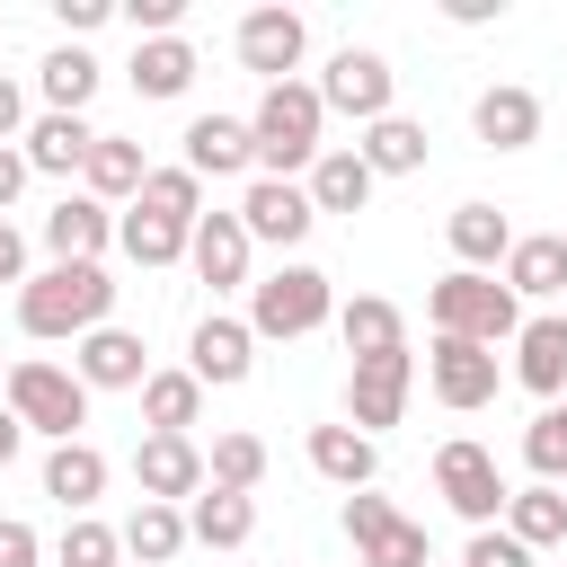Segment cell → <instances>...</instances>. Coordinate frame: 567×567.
I'll return each mask as SVG.
<instances>
[{"instance_id": "obj_1", "label": "cell", "mask_w": 567, "mask_h": 567, "mask_svg": "<svg viewBox=\"0 0 567 567\" xmlns=\"http://www.w3.org/2000/svg\"><path fill=\"white\" fill-rule=\"evenodd\" d=\"M328 133V106H319V80H275L266 97H257V115H248V142H257V177H310L319 168V142Z\"/></svg>"}, {"instance_id": "obj_2", "label": "cell", "mask_w": 567, "mask_h": 567, "mask_svg": "<svg viewBox=\"0 0 567 567\" xmlns=\"http://www.w3.org/2000/svg\"><path fill=\"white\" fill-rule=\"evenodd\" d=\"M115 319V284H106V266H44V275H27L18 284V328L27 337H44V346H80L89 328H106Z\"/></svg>"}, {"instance_id": "obj_3", "label": "cell", "mask_w": 567, "mask_h": 567, "mask_svg": "<svg viewBox=\"0 0 567 567\" xmlns=\"http://www.w3.org/2000/svg\"><path fill=\"white\" fill-rule=\"evenodd\" d=\"M425 319H434V337H470V346H514L523 337V301L505 292V275H470V266H452L425 292Z\"/></svg>"}, {"instance_id": "obj_4", "label": "cell", "mask_w": 567, "mask_h": 567, "mask_svg": "<svg viewBox=\"0 0 567 567\" xmlns=\"http://www.w3.org/2000/svg\"><path fill=\"white\" fill-rule=\"evenodd\" d=\"M9 408H18V425L27 434H44V443H80V425H89V381L71 372V363H44V354H18L9 363V390H0Z\"/></svg>"}, {"instance_id": "obj_5", "label": "cell", "mask_w": 567, "mask_h": 567, "mask_svg": "<svg viewBox=\"0 0 567 567\" xmlns=\"http://www.w3.org/2000/svg\"><path fill=\"white\" fill-rule=\"evenodd\" d=\"M337 319V284L319 275V266H301V257H284L266 284H248V328L257 337H310V328H328Z\"/></svg>"}, {"instance_id": "obj_6", "label": "cell", "mask_w": 567, "mask_h": 567, "mask_svg": "<svg viewBox=\"0 0 567 567\" xmlns=\"http://www.w3.org/2000/svg\"><path fill=\"white\" fill-rule=\"evenodd\" d=\"M434 496L470 523V532H487V523H505V478H496V452L487 443H470V434H452L443 452H434Z\"/></svg>"}, {"instance_id": "obj_7", "label": "cell", "mask_w": 567, "mask_h": 567, "mask_svg": "<svg viewBox=\"0 0 567 567\" xmlns=\"http://www.w3.org/2000/svg\"><path fill=\"white\" fill-rule=\"evenodd\" d=\"M346 540H354V567H434L425 523H408V514H399L390 496H372V487L346 496Z\"/></svg>"}, {"instance_id": "obj_8", "label": "cell", "mask_w": 567, "mask_h": 567, "mask_svg": "<svg viewBox=\"0 0 567 567\" xmlns=\"http://www.w3.org/2000/svg\"><path fill=\"white\" fill-rule=\"evenodd\" d=\"M408 390H416V354H408V346H399V354H363V363L346 372V425L381 443V434L408 416Z\"/></svg>"}, {"instance_id": "obj_9", "label": "cell", "mask_w": 567, "mask_h": 567, "mask_svg": "<svg viewBox=\"0 0 567 567\" xmlns=\"http://www.w3.org/2000/svg\"><path fill=\"white\" fill-rule=\"evenodd\" d=\"M390 97H399V71H390V62L372 53V44H346V53H337V62L319 71V106H328V115L381 124V115H399Z\"/></svg>"}, {"instance_id": "obj_10", "label": "cell", "mask_w": 567, "mask_h": 567, "mask_svg": "<svg viewBox=\"0 0 567 567\" xmlns=\"http://www.w3.org/2000/svg\"><path fill=\"white\" fill-rule=\"evenodd\" d=\"M496 381H505L496 346H470V337H434V346H425V390H434L452 416L487 408V399H496Z\"/></svg>"}, {"instance_id": "obj_11", "label": "cell", "mask_w": 567, "mask_h": 567, "mask_svg": "<svg viewBox=\"0 0 567 567\" xmlns=\"http://www.w3.org/2000/svg\"><path fill=\"white\" fill-rule=\"evenodd\" d=\"M186 372H195L204 390H239V381L257 372V328L230 319V310H204L195 337H186Z\"/></svg>"}, {"instance_id": "obj_12", "label": "cell", "mask_w": 567, "mask_h": 567, "mask_svg": "<svg viewBox=\"0 0 567 567\" xmlns=\"http://www.w3.org/2000/svg\"><path fill=\"white\" fill-rule=\"evenodd\" d=\"M230 213H239V221H248V239H266V248H301V239H310V221H319L310 186H292V177H248V195H239Z\"/></svg>"}, {"instance_id": "obj_13", "label": "cell", "mask_w": 567, "mask_h": 567, "mask_svg": "<svg viewBox=\"0 0 567 567\" xmlns=\"http://www.w3.org/2000/svg\"><path fill=\"white\" fill-rule=\"evenodd\" d=\"M133 487H142L151 505H195V496H204V452H195V434H142V443H133Z\"/></svg>"}, {"instance_id": "obj_14", "label": "cell", "mask_w": 567, "mask_h": 567, "mask_svg": "<svg viewBox=\"0 0 567 567\" xmlns=\"http://www.w3.org/2000/svg\"><path fill=\"white\" fill-rule=\"evenodd\" d=\"M301 53H310V27H301V9H248L239 18V62L275 89V80H292L301 71Z\"/></svg>"}, {"instance_id": "obj_15", "label": "cell", "mask_w": 567, "mask_h": 567, "mask_svg": "<svg viewBox=\"0 0 567 567\" xmlns=\"http://www.w3.org/2000/svg\"><path fill=\"white\" fill-rule=\"evenodd\" d=\"M470 133H478L487 151H532V142H540V97H532L523 80H496V89L470 97Z\"/></svg>"}, {"instance_id": "obj_16", "label": "cell", "mask_w": 567, "mask_h": 567, "mask_svg": "<svg viewBox=\"0 0 567 567\" xmlns=\"http://www.w3.org/2000/svg\"><path fill=\"white\" fill-rule=\"evenodd\" d=\"M248 248H257V239H248L239 213H204L195 239H186V266H195L213 292H248Z\"/></svg>"}, {"instance_id": "obj_17", "label": "cell", "mask_w": 567, "mask_h": 567, "mask_svg": "<svg viewBox=\"0 0 567 567\" xmlns=\"http://www.w3.org/2000/svg\"><path fill=\"white\" fill-rule=\"evenodd\" d=\"M71 372H80L89 390H142V381H151V354H142L133 328L106 319V328H89V337L71 346Z\"/></svg>"}, {"instance_id": "obj_18", "label": "cell", "mask_w": 567, "mask_h": 567, "mask_svg": "<svg viewBox=\"0 0 567 567\" xmlns=\"http://www.w3.org/2000/svg\"><path fill=\"white\" fill-rule=\"evenodd\" d=\"M514 381L532 390V399H567V310H540V319H523V337H514Z\"/></svg>"}, {"instance_id": "obj_19", "label": "cell", "mask_w": 567, "mask_h": 567, "mask_svg": "<svg viewBox=\"0 0 567 567\" xmlns=\"http://www.w3.org/2000/svg\"><path fill=\"white\" fill-rule=\"evenodd\" d=\"M106 239H115V213H106L97 195H62V204L44 213V248H53V266H97Z\"/></svg>"}, {"instance_id": "obj_20", "label": "cell", "mask_w": 567, "mask_h": 567, "mask_svg": "<svg viewBox=\"0 0 567 567\" xmlns=\"http://www.w3.org/2000/svg\"><path fill=\"white\" fill-rule=\"evenodd\" d=\"M18 151H27V168H35V177H80V168H89V151H97V124H89V115H35Z\"/></svg>"}, {"instance_id": "obj_21", "label": "cell", "mask_w": 567, "mask_h": 567, "mask_svg": "<svg viewBox=\"0 0 567 567\" xmlns=\"http://www.w3.org/2000/svg\"><path fill=\"white\" fill-rule=\"evenodd\" d=\"M186 168H195V177H248V168H257L248 115H195V124H186Z\"/></svg>"}, {"instance_id": "obj_22", "label": "cell", "mask_w": 567, "mask_h": 567, "mask_svg": "<svg viewBox=\"0 0 567 567\" xmlns=\"http://www.w3.org/2000/svg\"><path fill=\"white\" fill-rule=\"evenodd\" d=\"M44 496L62 505V514H97V496H106V452L80 434V443H53L44 452Z\"/></svg>"}, {"instance_id": "obj_23", "label": "cell", "mask_w": 567, "mask_h": 567, "mask_svg": "<svg viewBox=\"0 0 567 567\" xmlns=\"http://www.w3.org/2000/svg\"><path fill=\"white\" fill-rule=\"evenodd\" d=\"M496 275H505L514 301H558V292H567V230H532V239H514V257H505Z\"/></svg>"}, {"instance_id": "obj_24", "label": "cell", "mask_w": 567, "mask_h": 567, "mask_svg": "<svg viewBox=\"0 0 567 567\" xmlns=\"http://www.w3.org/2000/svg\"><path fill=\"white\" fill-rule=\"evenodd\" d=\"M443 239H452V257H461L470 275H496V266L514 257V221H505L496 204H452Z\"/></svg>"}, {"instance_id": "obj_25", "label": "cell", "mask_w": 567, "mask_h": 567, "mask_svg": "<svg viewBox=\"0 0 567 567\" xmlns=\"http://www.w3.org/2000/svg\"><path fill=\"white\" fill-rule=\"evenodd\" d=\"M310 470L328 478V487H372L381 478V443L372 434H354V425H310Z\"/></svg>"}, {"instance_id": "obj_26", "label": "cell", "mask_w": 567, "mask_h": 567, "mask_svg": "<svg viewBox=\"0 0 567 567\" xmlns=\"http://www.w3.org/2000/svg\"><path fill=\"white\" fill-rule=\"evenodd\" d=\"M142 177H151L142 142H124V133H97V151H89V168H80V195H97V204L115 213V204H133V195H142Z\"/></svg>"}, {"instance_id": "obj_27", "label": "cell", "mask_w": 567, "mask_h": 567, "mask_svg": "<svg viewBox=\"0 0 567 567\" xmlns=\"http://www.w3.org/2000/svg\"><path fill=\"white\" fill-rule=\"evenodd\" d=\"M301 186H310V204H319V213H363L381 177L363 168V151H354V142H328V151H319V168H310Z\"/></svg>"}, {"instance_id": "obj_28", "label": "cell", "mask_w": 567, "mask_h": 567, "mask_svg": "<svg viewBox=\"0 0 567 567\" xmlns=\"http://www.w3.org/2000/svg\"><path fill=\"white\" fill-rule=\"evenodd\" d=\"M337 337H346V354L363 363V354H399V346H408V319H399V301L354 292V301H337Z\"/></svg>"}, {"instance_id": "obj_29", "label": "cell", "mask_w": 567, "mask_h": 567, "mask_svg": "<svg viewBox=\"0 0 567 567\" xmlns=\"http://www.w3.org/2000/svg\"><path fill=\"white\" fill-rule=\"evenodd\" d=\"M115 532H124V558H133V567H168V558L195 540V532H186V505H151V496H142Z\"/></svg>"}, {"instance_id": "obj_30", "label": "cell", "mask_w": 567, "mask_h": 567, "mask_svg": "<svg viewBox=\"0 0 567 567\" xmlns=\"http://www.w3.org/2000/svg\"><path fill=\"white\" fill-rule=\"evenodd\" d=\"M142 425L151 434H195L204 425V381L177 363V372H151L142 381Z\"/></svg>"}, {"instance_id": "obj_31", "label": "cell", "mask_w": 567, "mask_h": 567, "mask_svg": "<svg viewBox=\"0 0 567 567\" xmlns=\"http://www.w3.org/2000/svg\"><path fill=\"white\" fill-rule=\"evenodd\" d=\"M505 532H514L532 558H540V549H558V540H567V487H540V478H532V487H514V496H505Z\"/></svg>"}, {"instance_id": "obj_32", "label": "cell", "mask_w": 567, "mask_h": 567, "mask_svg": "<svg viewBox=\"0 0 567 567\" xmlns=\"http://www.w3.org/2000/svg\"><path fill=\"white\" fill-rule=\"evenodd\" d=\"M133 89H142V97H186V89H195V44H186V35L133 44Z\"/></svg>"}, {"instance_id": "obj_33", "label": "cell", "mask_w": 567, "mask_h": 567, "mask_svg": "<svg viewBox=\"0 0 567 567\" xmlns=\"http://www.w3.org/2000/svg\"><path fill=\"white\" fill-rule=\"evenodd\" d=\"M363 168L372 177H416L425 168V124H408V115H381V124H363Z\"/></svg>"}, {"instance_id": "obj_34", "label": "cell", "mask_w": 567, "mask_h": 567, "mask_svg": "<svg viewBox=\"0 0 567 567\" xmlns=\"http://www.w3.org/2000/svg\"><path fill=\"white\" fill-rule=\"evenodd\" d=\"M186 532H195L204 549H239V540L257 532V496H230V487H204V496L186 505Z\"/></svg>"}, {"instance_id": "obj_35", "label": "cell", "mask_w": 567, "mask_h": 567, "mask_svg": "<svg viewBox=\"0 0 567 567\" xmlns=\"http://www.w3.org/2000/svg\"><path fill=\"white\" fill-rule=\"evenodd\" d=\"M35 89H44V115H80V106L97 97V62H89L80 44H53L44 71H35Z\"/></svg>"}, {"instance_id": "obj_36", "label": "cell", "mask_w": 567, "mask_h": 567, "mask_svg": "<svg viewBox=\"0 0 567 567\" xmlns=\"http://www.w3.org/2000/svg\"><path fill=\"white\" fill-rule=\"evenodd\" d=\"M186 239H195V230H177V221H159V213H142V204L115 213V248H124L133 266H177Z\"/></svg>"}, {"instance_id": "obj_37", "label": "cell", "mask_w": 567, "mask_h": 567, "mask_svg": "<svg viewBox=\"0 0 567 567\" xmlns=\"http://www.w3.org/2000/svg\"><path fill=\"white\" fill-rule=\"evenodd\" d=\"M133 204H142V213H159V221H177V230H195V221H204V177H195L186 159H177V168H151Z\"/></svg>"}, {"instance_id": "obj_38", "label": "cell", "mask_w": 567, "mask_h": 567, "mask_svg": "<svg viewBox=\"0 0 567 567\" xmlns=\"http://www.w3.org/2000/svg\"><path fill=\"white\" fill-rule=\"evenodd\" d=\"M257 478H266V443H257V434H213V452H204V487L257 496Z\"/></svg>"}, {"instance_id": "obj_39", "label": "cell", "mask_w": 567, "mask_h": 567, "mask_svg": "<svg viewBox=\"0 0 567 567\" xmlns=\"http://www.w3.org/2000/svg\"><path fill=\"white\" fill-rule=\"evenodd\" d=\"M53 567H124V532L97 523V514H71L62 540H53Z\"/></svg>"}, {"instance_id": "obj_40", "label": "cell", "mask_w": 567, "mask_h": 567, "mask_svg": "<svg viewBox=\"0 0 567 567\" xmlns=\"http://www.w3.org/2000/svg\"><path fill=\"white\" fill-rule=\"evenodd\" d=\"M461 567H540L505 523H487V532H470V549H461Z\"/></svg>"}, {"instance_id": "obj_41", "label": "cell", "mask_w": 567, "mask_h": 567, "mask_svg": "<svg viewBox=\"0 0 567 567\" xmlns=\"http://www.w3.org/2000/svg\"><path fill=\"white\" fill-rule=\"evenodd\" d=\"M44 558V540H35V523H18V514H0V567H35Z\"/></svg>"}, {"instance_id": "obj_42", "label": "cell", "mask_w": 567, "mask_h": 567, "mask_svg": "<svg viewBox=\"0 0 567 567\" xmlns=\"http://www.w3.org/2000/svg\"><path fill=\"white\" fill-rule=\"evenodd\" d=\"M9 142H27V89L0 71V151H9Z\"/></svg>"}, {"instance_id": "obj_43", "label": "cell", "mask_w": 567, "mask_h": 567, "mask_svg": "<svg viewBox=\"0 0 567 567\" xmlns=\"http://www.w3.org/2000/svg\"><path fill=\"white\" fill-rule=\"evenodd\" d=\"M53 9H62V27H71V35H89V27H106V18H115V0H53Z\"/></svg>"}, {"instance_id": "obj_44", "label": "cell", "mask_w": 567, "mask_h": 567, "mask_svg": "<svg viewBox=\"0 0 567 567\" xmlns=\"http://www.w3.org/2000/svg\"><path fill=\"white\" fill-rule=\"evenodd\" d=\"M27 177H35V168H27V151L9 142V151H0V213H9L18 195H27Z\"/></svg>"}, {"instance_id": "obj_45", "label": "cell", "mask_w": 567, "mask_h": 567, "mask_svg": "<svg viewBox=\"0 0 567 567\" xmlns=\"http://www.w3.org/2000/svg\"><path fill=\"white\" fill-rule=\"evenodd\" d=\"M0 284H27V239L0 221Z\"/></svg>"}, {"instance_id": "obj_46", "label": "cell", "mask_w": 567, "mask_h": 567, "mask_svg": "<svg viewBox=\"0 0 567 567\" xmlns=\"http://www.w3.org/2000/svg\"><path fill=\"white\" fill-rule=\"evenodd\" d=\"M18 452H27V425H18V408H9V399H0V470H9V461H18Z\"/></svg>"}, {"instance_id": "obj_47", "label": "cell", "mask_w": 567, "mask_h": 567, "mask_svg": "<svg viewBox=\"0 0 567 567\" xmlns=\"http://www.w3.org/2000/svg\"><path fill=\"white\" fill-rule=\"evenodd\" d=\"M443 18H452V27H487V18H496V0H443Z\"/></svg>"}, {"instance_id": "obj_48", "label": "cell", "mask_w": 567, "mask_h": 567, "mask_svg": "<svg viewBox=\"0 0 567 567\" xmlns=\"http://www.w3.org/2000/svg\"><path fill=\"white\" fill-rule=\"evenodd\" d=\"M0 390H9V354H0Z\"/></svg>"}]
</instances>
